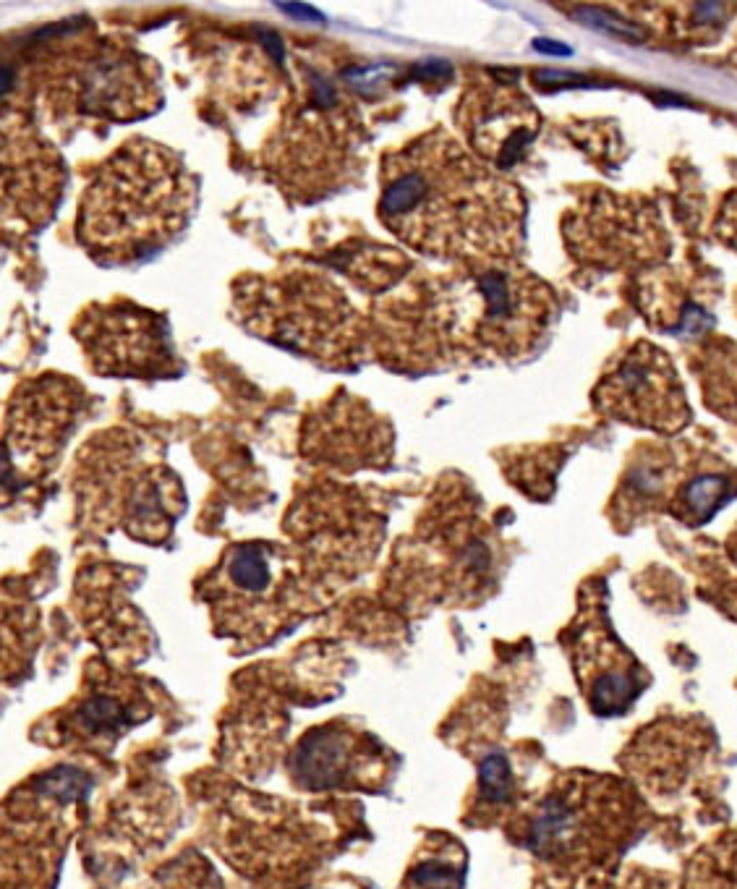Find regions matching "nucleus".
<instances>
[{"label":"nucleus","mask_w":737,"mask_h":889,"mask_svg":"<svg viewBox=\"0 0 737 889\" xmlns=\"http://www.w3.org/2000/svg\"><path fill=\"white\" fill-rule=\"evenodd\" d=\"M379 218L426 257L497 262L521 244L523 199L492 165L437 129L385 157Z\"/></svg>","instance_id":"f257e3e1"},{"label":"nucleus","mask_w":737,"mask_h":889,"mask_svg":"<svg viewBox=\"0 0 737 889\" xmlns=\"http://www.w3.org/2000/svg\"><path fill=\"white\" fill-rule=\"evenodd\" d=\"M555 296L510 259L458 265L447 278L387 304L374 348L413 367L445 361H500L531 351L555 319Z\"/></svg>","instance_id":"f03ea898"},{"label":"nucleus","mask_w":737,"mask_h":889,"mask_svg":"<svg viewBox=\"0 0 737 889\" xmlns=\"http://www.w3.org/2000/svg\"><path fill=\"white\" fill-rule=\"evenodd\" d=\"M197 199L181 155L131 139L100 165L84 191L76 238L105 265H129L170 244L189 223Z\"/></svg>","instance_id":"7ed1b4c3"},{"label":"nucleus","mask_w":737,"mask_h":889,"mask_svg":"<svg viewBox=\"0 0 737 889\" xmlns=\"http://www.w3.org/2000/svg\"><path fill=\"white\" fill-rule=\"evenodd\" d=\"M236 312L251 333L309 359L345 367L364 351V319L343 288L314 270L288 267L251 275L233 288Z\"/></svg>","instance_id":"20e7f679"},{"label":"nucleus","mask_w":737,"mask_h":889,"mask_svg":"<svg viewBox=\"0 0 737 889\" xmlns=\"http://www.w3.org/2000/svg\"><path fill=\"white\" fill-rule=\"evenodd\" d=\"M343 97L330 82L312 76L306 102L272 136L264 160L291 197H325L351 178L364 139L359 113Z\"/></svg>","instance_id":"39448f33"},{"label":"nucleus","mask_w":737,"mask_h":889,"mask_svg":"<svg viewBox=\"0 0 737 889\" xmlns=\"http://www.w3.org/2000/svg\"><path fill=\"white\" fill-rule=\"evenodd\" d=\"M87 795V777L76 769H53L32 777L0 803V884L40 889L50 882L58 858L66 811Z\"/></svg>","instance_id":"423d86ee"},{"label":"nucleus","mask_w":737,"mask_h":889,"mask_svg":"<svg viewBox=\"0 0 737 889\" xmlns=\"http://www.w3.org/2000/svg\"><path fill=\"white\" fill-rule=\"evenodd\" d=\"M74 338L100 374L170 377L178 372L165 319L136 304H92L74 322Z\"/></svg>","instance_id":"0eeeda50"},{"label":"nucleus","mask_w":737,"mask_h":889,"mask_svg":"<svg viewBox=\"0 0 737 889\" xmlns=\"http://www.w3.org/2000/svg\"><path fill=\"white\" fill-rule=\"evenodd\" d=\"M596 403L604 414L659 432H675L690 419L675 364L651 343H636L617 359L596 385Z\"/></svg>","instance_id":"6e6552de"},{"label":"nucleus","mask_w":737,"mask_h":889,"mask_svg":"<svg viewBox=\"0 0 737 889\" xmlns=\"http://www.w3.org/2000/svg\"><path fill=\"white\" fill-rule=\"evenodd\" d=\"M79 395V385L58 377L21 387L11 403L8 432L0 448V482L11 479V487H19L45 469L68 435Z\"/></svg>","instance_id":"1a4fd4ad"},{"label":"nucleus","mask_w":737,"mask_h":889,"mask_svg":"<svg viewBox=\"0 0 737 889\" xmlns=\"http://www.w3.org/2000/svg\"><path fill=\"white\" fill-rule=\"evenodd\" d=\"M565 236L575 257L604 262L607 267L651 262L667 254L654 207L615 194H596L573 220H565Z\"/></svg>","instance_id":"9d476101"},{"label":"nucleus","mask_w":737,"mask_h":889,"mask_svg":"<svg viewBox=\"0 0 737 889\" xmlns=\"http://www.w3.org/2000/svg\"><path fill=\"white\" fill-rule=\"evenodd\" d=\"M458 123L484 163L510 168L536 139L539 113L518 89L484 82L466 92Z\"/></svg>","instance_id":"9b49d317"},{"label":"nucleus","mask_w":737,"mask_h":889,"mask_svg":"<svg viewBox=\"0 0 737 889\" xmlns=\"http://www.w3.org/2000/svg\"><path fill=\"white\" fill-rule=\"evenodd\" d=\"M727 497V479L722 474H701L690 479L677 492V516L688 523H701L724 503Z\"/></svg>","instance_id":"f8f14e48"},{"label":"nucleus","mask_w":737,"mask_h":889,"mask_svg":"<svg viewBox=\"0 0 737 889\" xmlns=\"http://www.w3.org/2000/svg\"><path fill=\"white\" fill-rule=\"evenodd\" d=\"M481 793L492 803L505 801L510 795V767L502 756H494L481 767Z\"/></svg>","instance_id":"ddd939ff"},{"label":"nucleus","mask_w":737,"mask_h":889,"mask_svg":"<svg viewBox=\"0 0 737 889\" xmlns=\"http://www.w3.org/2000/svg\"><path fill=\"white\" fill-rule=\"evenodd\" d=\"M575 16L581 21H586V24H591V27L604 29V32L623 34V37H630V40H641V29L628 24V21L617 19V16L607 14V11H589V8H581Z\"/></svg>","instance_id":"4468645a"},{"label":"nucleus","mask_w":737,"mask_h":889,"mask_svg":"<svg viewBox=\"0 0 737 889\" xmlns=\"http://www.w3.org/2000/svg\"><path fill=\"white\" fill-rule=\"evenodd\" d=\"M732 861H714V871L706 879V889H737V850L732 853Z\"/></svg>","instance_id":"2eb2a0df"},{"label":"nucleus","mask_w":737,"mask_h":889,"mask_svg":"<svg viewBox=\"0 0 737 889\" xmlns=\"http://www.w3.org/2000/svg\"><path fill=\"white\" fill-rule=\"evenodd\" d=\"M717 233L724 238V241H730V246H735L737 249V194L727 199V204H724L722 218H719L717 223Z\"/></svg>","instance_id":"dca6fc26"},{"label":"nucleus","mask_w":737,"mask_h":889,"mask_svg":"<svg viewBox=\"0 0 737 889\" xmlns=\"http://www.w3.org/2000/svg\"><path fill=\"white\" fill-rule=\"evenodd\" d=\"M534 48L536 50H547V53H560V55H568L570 53V50L565 48V45H560V42H547V40H536Z\"/></svg>","instance_id":"f3484780"}]
</instances>
